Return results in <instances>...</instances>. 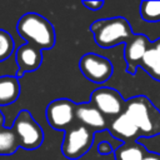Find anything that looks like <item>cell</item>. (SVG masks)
<instances>
[{"label":"cell","instance_id":"cell-1","mask_svg":"<svg viewBox=\"0 0 160 160\" xmlns=\"http://www.w3.org/2000/svg\"><path fill=\"white\" fill-rule=\"evenodd\" d=\"M16 31L28 44H31L40 50H49L55 45V29L52 24L40 14H24L16 24Z\"/></svg>","mask_w":160,"mask_h":160},{"label":"cell","instance_id":"cell-2","mask_svg":"<svg viewBox=\"0 0 160 160\" xmlns=\"http://www.w3.org/2000/svg\"><path fill=\"white\" fill-rule=\"evenodd\" d=\"M125 114L135 122L141 138L160 134V111L146 96L138 95L126 100Z\"/></svg>","mask_w":160,"mask_h":160},{"label":"cell","instance_id":"cell-3","mask_svg":"<svg viewBox=\"0 0 160 160\" xmlns=\"http://www.w3.org/2000/svg\"><path fill=\"white\" fill-rule=\"evenodd\" d=\"M90 31L94 35L96 45L104 49L126 44L134 36L129 21L121 16L96 20L90 25Z\"/></svg>","mask_w":160,"mask_h":160},{"label":"cell","instance_id":"cell-4","mask_svg":"<svg viewBox=\"0 0 160 160\" xmlns=\"http://www.w3.org/2000/svg\"><path fill=\"white\" fill-rule=\"evenodd\" d=\"M95 132L89 128L76 122L64 131L61 152L66 159L78 160L84 156L94 142Z\"/></svg>","mask_w":160,"mask_h":160},{"label":"cell","instance_id":"cell-5","mask_svg":"<svg viewBox=\"0 0 160 160\" xmlns=\"http://www.w3.org/2000/svg\"><path fill=\"white\" fill-rule=\"evenodd\" d=\"M12 129L18 135L20 148L25 150H35L44 142V130L29 110H21L16 115Z\"/></svg>","mask_w":160,"mask_h":160},{"label":"cell","instance_id":"cell-6","mask_svg":"<svg viewBox=\"0 0 160 160\" xmlns=\"http://www.w3.org/2000/svg\"><path fill=\"white\" fill-rule=\"evenodd\" d=\"M48 124L58 131H65L76 124V104L66 98L50 101L45 110Z\"/></svg>","mask_w":160,"mask_h":160},{"label":"cell","instance_id":"cell-7","mask_svg":"<svg viewBox=\"0 0 160 160\" xmlns=\"http://www.w3.org/2000/svg\"><path fill=\"white\" fill-rule=\"evenodd\" d=\"M79 69L88 80L95 84L106 82L114 72L111 61L105 56L94 52H88L80 58Z\"/></svg>","mask_w":160,"mask_h":160},{"label":"cell","instance_id":"cell-8","mask_svg":"<svg viewBox=\"0 0 160 160\" xmlns=\"http://www.w3.org/2000/svg\"><path fill=\"white\" fill-rule=\"evenodd\" d=\"M90 102H92L106 118H110V120L125 112L126 100H124L121 94L112 88L101 86L95 89L91 92Z\"/></svg>","mask_w":160,"mask_h":160},{"label":"cell","instance_id":"cell-9","mask_svg":"<svg viewBox=\"0 0 160 160\" xmlns=\"http://www.w3.org/2000/svg\"><path fill=\"white\" fill-rule=\"evenodd\" d=\"M151 45L150 40L142 34H134V36L125 44L124 58L126 61V71L129 74L134 75L136 72L145 52Z\"/></svg>","mask_w":160,"mask_h":160},{"label":"cell","instance_id":"cell-10","mask_svg":"<svg viewBox=\"0 0 160 160\" xmlns=\"http://www.w3.org/2000/svg\"><path fill=\"white\" fill-rule=\"evenodd\" d=\"M76 121L94 132L108 130L110 122L108 118L90 101L76 104Z\"/></svg>","mask_w":160,"mask_h":160},{"label":"cell","instance_id":"cell-11","mask_svg":"<svg viewBox=\"0 0 160 160\" xmlns=\"http://www.w3.org/2000/svg\"><path fill=\"white\" fill-rule=\"evenodd\" d=\"M15 60L19 69L16 78L19 79L26 72H32L40 68L42 62V50L26 42L18 48L15 52Z\"/></svg>","mask_w":160,"mask_h":160},{"label":"cell","instance_id":"cell-12","mask_svg":"<svg viewBox=\"0 0 160 160\" xmlns=\"http://www.w3.org/2000/svg\"><path fill=\"white\" fill-rule=\"evenodd\" d=\"M108 130L114 138H116L124 142L138 141V139L141 138L138 126L125 112L119 115L118 118L110 120Z\"/></svg>","mask_w":160,"mask_h":160},{"label":"cell","instance_id":"cell-13","mask_svg":"<svg viewBox=\"0 0 160 160\" xmlns=\"http://www.w3.org/2000/svg\"><path fill=\"white\" fill-rule=\"evenodd\" d=\"M21 86L16 76H0V106L15 102L20 96Z\"/></svg>","mask_w":160,"mask_h":160},{"label":"cell","instance_id":"cell-14","mask_svg":"<svg viewBox=\"0 0 160 160\" xmlns=\"http://www.w3.org/2000/svg\"><path fill=\"white\" fill-rule=\"evenodd\" d=\"M148 152V149L139 141H130L116 148L114 155L115 160H144Z\"/></svg>","mask_w":160,"mask_h":160},{"label":"cell","instance_id":"cell-15","mask_svg":"<svg viewBox=\"0 0 160 160\" xmlns=\"http://www.w3.org/2000/svg\"><path fill=\"white\" fill-rule=\"evenodd\" d=\"M140 66L155 80L160 81V52L151 45L145 52Z\"/></svg>","mask_w":160,"mask_h":160},{"label":"cell","instance_id":"cell-16","mask_svg":"<svg viewBox=\"0 0 160 160\" xmlns=\"http://www.w3.org/2000/svg\"><path fill=\"white\" fill-rule=\"evenodd\" d=\"M20 146L12 128H0V155H12Z\"/></svg>","mask_w":160,"mask_h":160},{"label":"cell","instance_id":"cell-17","mask_svg":"<svg viewBox=\"0 0 160 160\" xmlns=\"http://www.w3.org/2000/svg\"><path fill=\"white\" fill-rule=\"evenodd\" d=\"M140 15L144 21H160V1H142L140 4Z\"/></svg>","mask_w":160,"mask_h":160},{"label":"cell","instance_id":"cell-18","mask_svg":"<svg viewBox=\"0 0 160 160\" xmlns=\"http://www.w3.org/2000/svg\"><path fill=\"white\" fill-rule=\"evenodd\" d=\"M15 42L10 32L0 29V62L5 61L14 51Z\"/></svg>","mask_w":160,"mask_h":160},{"label":"cell","instance_id":"cell-19","mask_svg":"<svg viewBox=\"0 0 160 160\" xmlns=\"http://www.w3.org/2000/svg\"><path fill=\"white\" fill-rule=\"evenodd\" d=\"M112 151H115V150L112 149V145L109 141H101L98 144V152L100 155H108Z\"/></svg>","mask_w":160,"mask_h":160},{"label":"cell","instance_id":"cell-20","mask_svg":"<svg viewBox=\"0 0 160 160\" xmlns=\"http://www.w3.org/2000/svg\"><path fill=\"white\" fill-rule=\"evenodd\" d=\"M86 9H89V10H91V11H98V10H100L101 8H102V5H104V1H99V0H95V1H88V0H84L82 2H81Z\"/></svg>","mask_w":160,"mask_h":160},{"label":"cell","instance_id":"cell-21","mask_svg":"<svg viewBox=\"0 0 160 160\" xmlns=\"http://www.w3.org/2000/svg\"><path fill=\"white\" fill-rule=\"evenodd\" d=\"M144 160H160V155L158 152H151L149 151L146 154V156L144 158Z\"/></svg>","mask_w":160,"mask_h":160},{"label":"cell","instance_id":"cell-22","mask_svg":"<svg viewBox=\"0 0 160 160\" xmlns=\"http://www.w3.org/2000/svg\"><path fill=\"white\" fill-rule=\"evenodd\" d=\"M4 124H5V118H4V114L0 110V128H4Z\"/></svg>","mask_w":160,"mask_h":160},{"label":"cell","instance_id":"cell-23","mask_svg":"<svg viewBox=\"0 0 160 160\" xmlns=\"http://www.w3.org/2000/svg\"><path fill=\"white\" fill-rule=\"evenodd\" d=\"M152 46H154V48H155V49H156V50L160 52V39H158V40H156V41L152 44Z\"/></svg>","mask_w":160,"mask_h":160}]
</instances>
